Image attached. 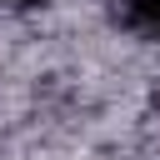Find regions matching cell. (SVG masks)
Returning <instances> with one entry per match:
<instances>
[{
	"instance_id": "1",
	"label": "cell",
	"mask_w": 160,
	"mask_h": 160,
	"mask_svg": "<svg viewBox=\"0 0 160 160\" xmlns=\"http://www.w3.org/2000/svg\"><path fill=\"white\" fill-rule=\"evenodd\" d=\"M120 20L140 35L160 45V0H120Z\"/></svg>"
},
{
	"instance_id": "2",
	"label": "cell",
	"mask_w": 160,
	"mask_h": 160,
	"mask_svg": "<svg viewBox=\"0 0 160 160\" xmlns=\"http://www.w3.org/2000/svg\"><path fill=\"white\" fill-rule=\"evenodd\" d=\"M5 10H15V15H30V10H45V0H0Z\"/></svg>"
}]
</instances>
